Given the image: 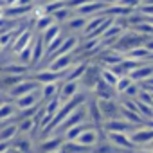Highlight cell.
I'll list each match as a JSON object with an SVG mask.
<instances>
[{
  "mask_svg": "<svg viewBox=\"0 0 153 153\" xmlns=\"http://www.w3.org/2000/svg\"><path fill=\"white\" fill-rule=\"evenodd\" d=\"M87 22H88V18H85V16H79V15H74L70 20H67V22H65V27H67L70 33L83 31V29H85V25H87Z\"/></svg>",
  "mask_w": 153,
  "mask_h": 153,
  "instance_id": "cell-20",
  "label": "cell"
},
{
  "mask_svg": "<svg viewBox=\"0 0 153 153\" xmlns=\"http://www.w3.org/2000/svg\"><path fill=\"white\" fill-rule=\"evenodd\" d=\"M18 108L15 103H2L0 105V123H16Z\"/></svg>",
  "mask_w": 153,
  "mask_h": 153,
  "instance_id": "cell-16",
  "label": "cell"
},
{
  "mask_svg": "<svg viewBox=\"0 0 153 153\" xmlns=\"http://www.w3.org/2000/svg\"><path fill=\"white\" fill-rule=\"evenodd\" d=\"M108 18V15H105V13H101V15H96V16H92L88 22H87V25H85V29H83V36L85 38H88L92 33H96L97 29H99V25L105 22Z\"/></svg>",
  "mask_w": 153,
  "mask_h": 153,
  "instance_id": "cell-17",
  "label": "cell"
},
{
  "mask_svg": "<svg viewBox=\"0 0 153 153\" xmlns=\"http://www.w3.org/2000/svg\"><path fill=\"white\" fill-rule=\"evenodd\" d=\"M34 144H33V137L31 135H16L11 140V149H15L16 153H34Z\"/></svg>",
  "mask_w": 153,
  "mask_h": 153,
  "instance_id": "cell-10",
  "label": "cell"
},
{
  "mask_svg": "<svg viewBox=\"0 0 153 153\" xmlns=\"http://www.w3.org/2000/svg\"><path fill=\"white\" fill-rule=\"evenodd\" d=\"M59 88H61L59 83H49V85H43V87H42V101L47 103V101L58 97V96H59Z\"/></svg>",
  "mask_w": 153,
  "mask_h": 153,
  "instance_id": "cell-19",
  "label": "cell"
},
{
  "mask_svg": "<svg viewBox=\"0 0 153 153\" xmlns=\"http://www.w3.org/2000/svg\"><path fill=\"white\" fill-rule=\"evenodd\" d=\"M146 148H148V149H153V142H151L149 146H146Z\"/></svg>",
  "mask_w": 153,
  "mask_h": 153,
  "instance_id": "cell-29",
  "label": "cell"
},
{
  "mask_svg": "<svg viewBox=\"0 0 153 153\" xmlns=\"http://www.w3.org/2000/svg\"><path fill=\"white\" fill-rule=\"evenodd\" d=\"M105 139L110 142V144H114L115 148H119L123 153L124 151H135L137 149V146L131 142V139H130V133H105Z\"/></svg>",
  "mask_w": 153,
  "mask_h": 153,
  "instance_id": "cell-2",
  "label": "cell"
},
{
  "mask_svg": "<svg viewBox=\"0 0 153 153\" xmlns=\"http://www.w3.org/2000/svg\"><path fill=\"white\" fill-rule=\"evenodd\" d=\"M99 79H101V68H99L97 65H88L87 72L83 74V78L79 79L81 90H85V92H88V90H94Z\"/></svg>",
  "mask_w": 153,
  "mask_h": 153,
  "instance_id": "cell-3",
  "label": "cell"
},
{
  "mask_svg": "<svg viewBox=\"0 0 153 153\" xmlns=\"http://www.w3.org/2000/svg\"><path fill=\"white\" fill-rule=\"evenodd\" d=\"M97 101H99V108L105 117V123L121 119V105L117 103V99H97Z\"/></svg>",
  "mask_w": 153,
  "mask_h": 153,
  "instance_id": "cell-4",
  "label": "cell"
},
{
  "mask_svg": "<svg viewBox=\"0 0 153 153\" xmlns=\"http://www.w3.org/2000/svg\"><path fill=\"white\" fill-rule=\"evenodd\" d=\"M101 79H103L105 83H108L110 87L115 88V87H117V81H119V76H117L112 68L106 67V68H101Z\"/></svg>",
  "mask_w": 153,
  "mask_h": 153,
  "instance_id": "cell-23",
  "label": "cell"
},
{
  "mask_svg": "<svg viewBox=\"0 0 153 153\" xmlns=\"http://www.w3.org/2000/svg\"><path fill=\"white\" fill-rule=\"evenodd\" d=\"M18 124L16 123H7L2 130H0V142H11L18 135Z\"/></svg>",
  "mask_w": 153,
  "mask_h": 153,
  "instance_id": "cell-18",
  "label": "cell"
},
{
  "mask_svg": "<svg viewBox=\"0 0 153 153\" xmlns=\"http://www.w3.org/2000/svg\"><path fill=\"white\" fill-rule=\"evenodd\" d=\"M45 54H47L45 42H43L42 34H38L36 40L33 42V63H31V65H38V63H42V59L45 58Z\"/></svg>",
  "mask_w": 153,
  "mask_h": 153,
  "instance_id": "cell-15",
  "label": "cell"
},
{
  "mask_svg": "<svg viewBox=\"0 0 153 153\" xmlns=\"http://www.w3.org/2000/svg\"><path fill=\"white\" fill-rule=\"evenodd\" d=\"M133 128H135V124H131V123H128L121 117V119L106 121L105 126H103V131L105 133H131Z\"/></svg>",
  "mask_w": 153,
  "mask_h": 153,
  "instance_id": "cell-9",
  "label": "cell"
},
{
  "mask_svg": "<svg viewBox=\"0 0 153 153\" xmlns=\"http://www.w3.org/2000/svg\"><path fill=\"white\" fill-rule=\"evenodd\" d=\"M15 105H16L18 112L29 110V108H33V106H38V105H43V101H42V88H38V90H34V92H31V94H25V96H22V97H18V99L15 101Z\"/></svg>",
  "mask_w": 153,
  "mask_h": 153,
  "instance_id": "cell-5",
  "label": "cell"
},
{
  "mask_svg": "<svg viewBox=\"0 0 153 153\" xmlns=\"http://www.w3.org/2000/svg\"><path fill=\"white\" fill-rule=\"evenodd\" d=\"M130 139H131V142L137 146V149H139V148H146V146H149V144L153 142V130H149L148 126L137 128V130H133V131L130 133Z\"/></svg>",
  "mask_w": 153,
  "mask_h": 153,
  "instance_id": "cell-6",
  "label": "cell"
},
{
  "mask_svg": "<svg viewBox=\"0 0 153 153\" xmlns=\"http://www.w3.org/2000/svg\"><path fill=\"white\" fill-rule=\"evenodd\" d=\"M74 65H76L74 63V54H65V56H59V58L52 59L47 68L52 70V72H65V70L72 68Z\"/></svg>",
  "mask_w": 153,
  "mask_h": 153,
  "instance_id": "cell-12",
  "label": "cell"
},
{
  "mask_svg": "<svg viewBox=\"0 0 153 153\" xmlns=\"http://www.w3.org/2000/svg\"><path fill=\"white\" fill-rule=\"evenodd\" d=\"M33 42H34L33 33H31V31H24V33H22L16 40H15V43H13V47H11L13 54H15V56H18L24 49H27L29 45H33Z\"/></svg>",
  "mask_w": 153,
  "mask_h": 153,
  "instance_id": "cell-14",
  "label": "cell"
},
{
  "mask_svg": "<svg viewBox=\"0 0 153 153\" xmlns=\"http://www.w3.org/2000/svg\"><path fill=\"white\" fill-rule=\"evenodd\" d=\"M11 149V142H0V153H6Z\"/></svg>",
  "mask_w": 153,
  "mask_h": 153,
  "instance_id": "cell-26",
  "label": "cell"
},
{
  "mask_svg": "<svg viewBox=\"0 0 153 153\" xmlns=\"http://www.w3.org/2000/svg\"><path fill=\"white\" fill-rule=\"evenodd\" d=\"M131 85H133V79L130 78V76H123V78H119V81H117L115 92L117 94H124L128 90V87H131Z\"/></svg>",
  "mask_w": 153,
  "mask_h": 153,
  "instance_id": "cell-24",
  "label": "cell"
},
{
  "mask_svg": "<svg viewBox=\"0 0 153 153\" xmlns=\"http://www.w3.org/2000/svg\"><path fill=\"white\" fill-rule=\"evenodd\" d=\"M149 83H151V87H153V79H149Z\"/></svg>",
  "mask_w": 153,
  "mask_h": 153,
  "instance_id": "cell-31",
  "label": "cell"
},
{
  "mask_svg": "<svg viewBox=\"0 0 153 153\" xmlns=\"http://www.w3.org/2000/svg\"><path fill=\"white\" fill-rule=\"evenodd\" d=\"M140 90H142V87H139V83H133L131 87H128V90L123 94L126 99H137L139 97V94H140Z\"/></svg>",
  "mask_w": 153,
  "mask_h": 153,
  "instance_id": "cell-25",
  "label": "cell"
},
{
  "mask_svg": "<svg viewBox=\"0 0 153 153\" xmlns=\"http://www.w3.org/2000/svg\"><path fill=\"white\" fill-rule=\"evenodd\" d=\"M38 88H42L40 87V83L36 81V79H24L20 85H16L15 88H11L7 94H9V97L11 99H18V97H22V96H25V94H31V92H34V90H38Z\"/></svg>",
  "mask_w": 153,
  "mask_h": 153,
  "instance_id": "cell-8",
  "label": "cell"
},
{
  "mask_svg": "<svg viewBox=\"0 0 153 153\" xmlns=\"http://www.w3.org/2000/svg\"><path fill=\"white\" fill-rule=\"evenodd\" d=\"M2 49H4V47H2V43H0V52H2Z\"/></svg>",
  "mask_w": 153,
  "mask_h": 153,
  "instance_id": "cell-30",
  "label": "cell"
},
{
  "mask_svg": "<svg viewBox=\"0 0 153 153\" xmlns=\"http://www.w3.org/2000/svg\"><path fill=\"white\" fill-rule=\"evenodd\" d=\"M144 47L149 51V54H153V40H151V38H148V42L144 43Z\"/></svg>",
  "mask_w": 153,
  "mask_h": 153,
  "instance_id": "cell-27",
  "label": "cell"
},
{
  "mask_svg": "<svg viewBox=\"0 0 153 153\" xmlns=\"http://www.w3.org/2000/svg\"><path fill=\"white\" fill-rule=\"evenodd\" d=\"M54 24H56L54 16H52V15H45V16H42L40 20H36V24H34V31H36L38 34H42V33H45L51 25H54Z\"/></svg>",
  "mask_w": 153,
  "mask_h": 153,
  "instance_id": "cell-22",
  "label": "cell"
},
{
  "mask_svg": "<svg viewBox=\"0 0 153 153\" xmlns=\"http://www.w3.org/2000/svg\"><path fill=\"white\" fill-rule=\"evenodd\" d=\"M63 142H65V139L61 135H51V137L43 139L42 142H38L34 151L36 153H54L63 146Z\"/></svg>",
  "mask_w": 153,
  "mask_h": 153,
  "instance_id": "cell-7",
  "label": "cell"
},
{
  "mask_svg": "<svg viewBox=\"0 0 153 153\" xmlns=\"http://www.w3.org/2000/svg\"><path fill=\"white\" fill-rule=\"evenodd\" d=\"M105 2L108 4V6H117V4H121L123 0H105Z\"/></svg>",
  "mask_w": 153,
  "mask_h": 153,
  "instance_id": "cell-28",
  "label": "cell"
},
{
  "mask_svg": "<svg viewBox=\"0 0 153 153\" xmlns=\"http://www.w3.org/2000/svg\"><path fill=\"white\" fill-rule=\"evenodd\" d=\"M85 105H87V103H85ZM85 105H83V106H79L78 110H74V112H72V114H70V115H68V117H67V119H65V121L56 128V130H54V133H52V135H61V137H63V133H65V131H68L70 128L79 126V124L87 123V121H88V114H87V106H85Z\"/></svg>",
  "mask_w": 153,
  "mask_h": 153,
  "instance_id": "cell-1",
  "label": "cell"
},
{
  "mask_svg": "<svg viewBox=\"0 0 153 153\" xmlns=\"http://www.w3.org/2000/svg\"><path fill=\"white\" fill-rule=\"evenodd\" d=\"M81 90V85L79 81H61V88H59V101L61 105H65L67 101H70L76 94Z\"/></svg>",
  "mask_w": 153,
  "mask_h": 153,
  "instance_id": "cell-11",
  "label": "cell"
},
{
  "mask_svg": "<svg viewBox=\"0 0 153 153\" xmlns=\"http://www.w3.org/2000/svg\"><path fill=\"white\" fill-rule=\"evenodd\" d=\"M130 78L133 79V83L149 81V79L153 78V65H151V63H144V65H140L139 68H135V70L130 74Z\"/></svg>",
  "mask_w": 153,
  "mask_h": 153,
  "instance_id": "cell-13",
  "label": "cell"
},
{
  "mask_svg": "<svg viewBox=\"0 0 153 153\" xmlns=\"http://www.w3.org/2000/svg\"><path fill=\"white\" fill-rule=\"evenodd\" d=\"M59 34H61V25H59V24H54V25H51L45 33H42V38H43V42H45V47H49Z\"/></svg>",
  "mask_w": 153,
  "mask_h": 153,
  "instance_id": "cell-21",
  "label": "cell"
}]
</instances>
